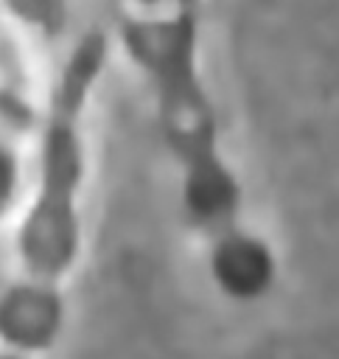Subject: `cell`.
I'll return each mask as SVG.
<instances>
[{"instance_id": "obj_1", "label": "cell", "mask_w": 339, "mask_h": 359, "mask_svg": "<svg viewBox=\"0 0 339 359\" xmlns=\"http://www.w3.org/2000/svg\"><path fill=\"white\" fill-rule=\"evenodd\" d=\"M106 14L109 39L148 95L182 222L205 241L216 286L238 303L263 297L277 261L244 219V185L202 67V0H106Z\"/></svg>"}, {"instance_id": "obj_2", "label": "cell", "mask_w": 339, "mask_h": 359, "mask_svg": "<svg viewBox=\"0 0 339 359\" xmlns=\"http://www.w3.org/2000/svg\"><path fill=\"white\" fill-rule=\"evenodd\" d=\"M106 28H84L56 59L39 93L14 233L17 278L0 294V342L17 353L48 351L64 325L62 280L76 266L90 188V115L106 73Z\"/></svg>"}, {"instance_id": "obj_3", "label": "cell", "mask_w": 339, "mask_h": 359, "mask_svg": "<svg viewBox=\"0 0 339 359\" xmlns=\"http://www.w3.org/2000/svg\"><path fill=\"white\" fill-rule=\"evenodd\" d=\"M0 20H6L25 42L50 48L67 31L70 0H0Z\"/></svg>"}, {"instance_id": "obj_4", "label": "cell", "mask_w": 339, "mask_h": 359, "mask_svg": "<svg viewBox=\"0 0 339 359\" xmlns=\"http://www.w3.org/2000/svg\"><path fill=\"white\" fill-rule=\"evenodd\" d=\"M0 359H25V353H17V351H6V353H0Z\"/></svg>"}]
</instances>
